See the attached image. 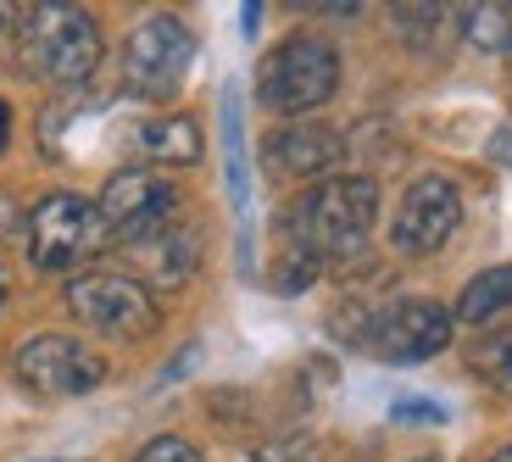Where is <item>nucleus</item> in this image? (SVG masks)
<instances>
[{"label": "nucleus", "mask_w": 512, "mask_h": 462, "mask_svg": "<svg viewBox=\"0 0 512 462\" xmlns=\"http://www.w3.org/2000/svg\"><path fill=\"white\" fill-rule=\"evenodd\" d=\"M373 218H379V184L362 173H340L295 201V245L318 262L357 257L373 234Z\"/></svg>", "instance_id": "nucleus-1"}, {"label": "nucleus", "mask_w": 512, "mask_h": 462, "mask_svg": "<svg viewBox=\"0 0 512 462\" xmlns=\"http://www.w3.org/2000/svg\"><path fill=\"white\" fill-rule=\"evenodd\" d=\"M23 62L34 78L45 84H84L101 62V28L84 6H67V0H45L23 17Z\"/></svg>", "instance_id": "nucleus-2"}, {"label": "nucleus", "mask_w": 512, "mask_h": 462, "mask_svg": "<svg viewBox=\"0 0 512 462\" xmlns=\"http://www.w3.org/2000/svg\"><path fill=\"white\" fill-rule=\"evenodd\" d=\"M340 90V51L318 34H290L273 56H262L256 67V95L262 106L284 117H301V112H318L323 101H334Z\"/></svg>", "instance_id": "nucleus-3"}, {"label": "nucleus", "mask_w": 512, "mask_h": 462, "mask_svg": "<svg viewBox=\"0 0 512 462\" xmlns=\"http://www.w3.org/2000/svg\"><path fill=\"white\" fill-rule=\"evenodd\" d=\"M106 245L101 206H90L84 195H45L28 212V257L39 273H73Z\"/></svg>", "instance_id": "nucleus-4"}, {"label": "nucleus", "mask_w": 512, "mask_h": 462, "mask_svg": "<svg viewBox=\"0 0 512 462\" xmlns=\"http://www.w3.org/2000/svg\"><path fill=\"white\" fill-rule=\"evenodd\" d=\"M190 67H195V34L167 12L145 17L123 45V78L140 101H173L179 84L190 78Z\"/></svg>", "instance_id": "nucleus-5"}, {"label": "nucleus", "mask_w": 512, "mask_h": 462, "mask_svg": "<svg viewBox=\"0 0 512 462\" xmlns=\"http://www.w3.org/2000/svg\"><path fill=\"white\" fill-rule=\"evenodd\" d=\"M12 373L28 396L67 401V396H90L106 379V362L95 357L84 340H73V334H34V340L17 346Z\"/></svg>", "instance_id": "nucleus-6"}, {"label": "nucleus", "mask_w": 512, "mask_h": 462, "mask_svg": "<svg viewBox=\"0 0 512 462\" xmlns=\"http://www.w3.org/2000/svg\"><path fill=\"white\" fill-rule=\"evenodd\" d=\"M67 307L78 323H90L95 334L112 340H145L156 329V301L140 279L128 273H84L67 284Z\"/></svg>", "instance_id": "nucleus-7"}, {"label": "nucleus", "mask_w": 512, "mask_h": 462, "mask_svg": "<svg viewBox=\"0 0 512 462\" xmlns=\"http://www.w3.org/2000/svg\"><path fill=\"white\" fill-rule=\"evenodd\" d=\"M451 312L440 307V301H423V296H412V301H390V307L379 312V318L368 323V351L379 362H390V368H412V362H429V357H440V351L451 346Z\"/></svg>", "instance_id": "nucleus-8"}, {"label": "nucleus", "mask_w": 512, "mask_h": 462, "mask_svg": "<svg viewBox=\"0 0 512 462\" xmlns=\"http://www.w3.org/2000/svg\"><path fill=\"white\" fill-rule=\"evenodd\" d=\"M462 223V195L446 173H423L407 184L396 206V223H390V240H396L401 257H435L440 245L457 234Z\"/></svg>", "instance_id": "nucleus-9"}, {"label": "nucleus", "mask_w": 512, "mask_h": 462, "mask_svg": "<svg viewBox=\"0 0 512 462\" xmlns=\"http://www.w3.org/2000/svg\"><path fill=\"white\" fill-rule=\"evenodd\" d=\"M173 184L156 179L151 167H123L112 173L101 190V223H106V240H123V245H140L145 234H156L167 218H173Z\"/></svg>", "instance_id": "nucleus-10"}, {"label": "nucleus", "mask_w": 512, "mask_h": 462, "mask_svg": "<svg viewBox=\"0 0 512 462\" xmlns=\"http://www.w3.org/2000/svg\"><path fill=\"white\" fill-rule=\"evenodd\" d=\"M340 156H346V145L323 123H290V129H279L268 140V162L279 173H290V179H323V173H334Z\"/></svg>", "instance_id": "nucleus-11"}, {"label": "nucleus", "mask_w": 512, "mask_h": 462, "mask_svg": "<svg viewBox=\"0 0 512 462\" xmlns=\"http://www.w3.org/2000/svg\"><path fill=\"white\" fill-rule=\"evenodd\" d=\"M134 251H140L145 273H151L162 290H179V284L201 268V240H195V229H184V223H162V229L145 234Z\"/></svg>", "instance_id": "nucleus-12"}, {"label": "nucleus", "mask_w": 512, "mask_h": 462, "mask_svg": "<svg viewBox=\"0 0 512 462\" xmlns=\"http://www.w3.org/2000/svg\"><path fill=\"white\" fill-rule=\"evenodd\" d=\"M140 151L151 162L190 167V162H201V129H195V117H156V123L140 129Z\"/></svg>", "instance_id": "nucleus-13"}, {"label": "nucleus", "mask_w": 512, "mask_h": 462, "mask_svg": "<svg viewBox=\"0 0 512 462\" xmlns=\"http://www.w3.org/2000/svg\"><path fill=\"white\" fill-rule=\"evenodd\" d=\"M501 312H512V262L485 268V273H474V279L462 284L457 312H451V318H462V323H490V318H501Z\"/></svg>", "instance_id": "nucleus-14"}, {"label": "nucleus", "mask_w": 512, "mask_h": 462, "mask_svg": "<svg viewBox=\"0 0 512 462\" xmlns=\"http://www.w3.org/2000/svg\"><path fill=\"white\" fill-rule=\"evenodd\" d=\"M457 28H462V39L474 45V51H485V56H507L512 51V12L507 6H468V12L457 17Z\"/></svg>", "instance_id": "nucleus-15"}, {"label": "nucleus", "mask_w": 512, "mask_h": 462, "mask_svg": "<svg viewBox=\"0 0 512 462\" xmlns=\"http://www.w3.org/2000/svg\"><path fill=\"white\" fill-rule=\"evenodd\" d=\"M318 457H323V446H318V435H307V429H284V435H273V440L256 446V462H318Z\"/></svg>", "instance_id": "nucleus-16"}, {"label": "nucleus", "mask_w": 512, "mask_h": 462, "mask_svg": "<svg viewBox=\"0 0 512 462\" xmlns=\"http://www.w3.org/2000/svg\"><path fill=\"white\" fill-rule=\"evenodd\" d=\"M474 368L485 373V379H496V385H512V329L490 334L485 346L474 351Z\"/></svg>", "instance_id": "nucleus-17"}, {"label": "nucleus", "mask_w": 512, "mask_h": 462, "mask_svg": "<svg viewBox=\"0 0 512 462\" xmlns=\"http://www.w3.org/2000/svg\"><path fill=\"white\" fill-rule=\"evenodd\" d=\"M134 462H206V457H201V446H190L184 435H156Z\"/></svg>", "instance_id": "nucleus-18"}, {"label": "nucleus", "mask_w": 512, "mask_h": 462, "mask_svg": "<svg viewBox=\"0 0 512 462\" xmlns=\"http://www.w3.org/2000/svg\"><path fill=\"white\" fill-rule=\"evenodd\" d=\"M390 412L396 424H446V407H429V396H401Z\"/></svg>", "instance_id": "nucleus-19"}, {"label": "nucleus", "mask_w": 512, "mask_h": 462, "mask_svg": "<svg viewBox=\"0 0 512 462\" xmlns=\"http://www.w3.org/2000/svg\"><path fill=\"white\" fill-rule=\"evenodd\" d=\"M490 162H496V167H512V123L490 134Z\"/></svg>", "instance_id": "nucleus-20"}, {"label": "nucleus", "mask_w": 512, "mask_h": 462, "mask_svg": "<svg viewBox=\"0 0 512 462\" xmlns=\"http://www.w3.org/2000/svg\"><path fill=\"white\" fill-rule=\"evenodd\" d=\"M6 134H12V112H6V101H0V151H6Z\"/></svg>", "instance_id": "nucleus-21"}, {"label": "nucleus", "mask_w": 512, "mask_h": 462, "mask_svg": "<svg viewBox=\"0 0 512 462\" xmlns=\"http://www.w3.org/2000/svg\"><path fill=\"white\" fill-rule=\"evenodd\" d=\"M490 462H512V440H507V446H501V451H496V457H490Z\"/></svg>", "instance_id": "nucleus-22"}, {"label": "nucleus", "mask_w": 512, "mask_h": 462, "mask_svg": "<svg viewBox=\"0 0 512 462\" xmlns=\"http://www.w3.org/2000/svg\"><path fill=\"white\" fill-rule=\"evenodd\" d=\"M0 28H12V12H6V6H0Z\"/></svg>", "instance_id": "nucleus-23"}, {"label": "nucleus", "mask_w": 512, "mask_h": 462, "mask_svg": "<svg viewBox=\"0 0 512 462\" xmlns=\"http://www.w3.org/2000/svg\"><path fill=\"white\" fill-rule=\"evenodd\" d=\"M39 462H62V457H39Z\"/></svg>", "instance_id": "nucleus-24"}, {"label": "nucleus", "mask_w": 512, "mask_h": 462, "mask_svg": "<svg viewBox=\"0 0 512 462\" xmlns=\"http://www.w3.org/2000/svg\"><path fill=\"white\" fill-rule=\"evenodd\" d=\"M0 296H6V284H0Z\"/></svg>", "instance_id": "nucleus-25"}]
</instances>
